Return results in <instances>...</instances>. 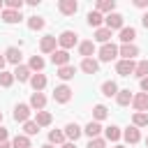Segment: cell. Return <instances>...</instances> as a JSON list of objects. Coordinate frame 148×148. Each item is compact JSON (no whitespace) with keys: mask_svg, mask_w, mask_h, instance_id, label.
Masks as SVG:
<instances>
[{"mask_svg":"<svg viewBox=\"0 0 148 148\" xmlns=\"http://www.w3.org/2000/svg\"><path fill=\"white\" fill-rule=\"evenodd\" d=\"M132 106H134L136 111L146 113V111H148V92H136L134 99H132Z\"/></svg>","mask_w":148,"mask_h":148,"instance_id":"10","label":"cell"},{"mask_svg":"<svg viewBox=\"0 0 148 148\" xmlns=\"http://www.w3.org/2000/svg\"><path fill=\"white\" fill-rule=\"evenodd\" d=\"M60 148H76V146H74V141H67V143H62Z\"/></svg>","mask_w":148,"mask_h":148,"instance_id":"45","label":"cell"},{"mask_svg":"<svg viewBox=\"0 0 148 148\" xmlns=\"http://www.w3.org/2000/svg\"><path fill=\"white\" fill-rule=\"evenodd\" d=\"M51 62H53L56 67H65V65H69V53L62 51V49H56V51L51 53Z\"/></svg>","mask_w":148,"mask_h":148,"instance_id":"6","label":"cell"},{"mask_svg":"<svg viewBox=\"0 0 148 148\" xmlns=\"http://www.w3.org/2000/svg\"><path fill=\"white\" fill-rule=\"evenodd\" d=\"M81 69H83L86 74H97V72H99V62H97L95 58H83V60H81Z\"/></svg>","mask_w":148,"mask_h":148,"instance_id":"12","label":"cell"},{"mask_svg":"<svg viewBox=\"0 0 148 148\" xmlns=\"http://www.w3.org/2000/svg\"><path fill=\"white\" fill-rule=\"evenodd\" d=\"M141 23H143V28H148V12L143 14V18H141Z\"/></svg>","mask_w":148,"mask_h":148,"instance_id":"47","label":"cell"},{"mask_svg":"<svg viewBox=\"0 0 148 148\" xmlns=\"http://www.w3.org/2000/svg\"><path fill=\"white\" fill-rule=\"evenodd\" d=\"M76 42H79V35H76V32H72V30H65V32H60V37H58V44L62 46V51L72 49Z\"/></svg>","mask_w":148,"mask_h":148,"instance_id":"2","label":"cell"},{"mask_svg":"<svg viewBox=\"0 0 148 148\" xmlns=\"http://www.w3.org/2000/svg\"><path fill=\"white\" fill-rule=\"evenodd\" d=\"M132 99H134V95L125 88V90H118V95H116V102H118V106H127V104H132Z\"/></svg>","mask_w":148,"mask_h":148,"instance_id":"22","label":"cell"},{"mask_svg":"<svg viewBox=\"0 0 148 148\" xmlns=\"http://www.w3.org/2000/svg\"><path fill=\"white\" fill-rule=\"evenodd\" d=\"M23 7V0H7V7L5 9H14V12H21Z\"/></svg>","mask_w":148,"mask_h":148,"instance_id":"41","label":"cell"},{"mask_svg":"<svg viewBox=\"0 0 148 148\" xmlns=\"http://www.w3.org/2000/svg\"><path fill=\"white\" fill-rule=\"evenodd\" d=\"M95 9H97L99 14H104V12H106V14H113V9H116V0H99Z\"/></svg>","mask_w":148,"mask_h":148,"instance_id":"23","label":"cell"},{"mask_svg":"<svg viewBox=\"0 0 148 148\" xmlns=\"http://www.w3.org/2000/svg\"><path fill=\"white\" fill-rule=\"evenodd\" d=\"M12 146H14V148H30V136H25V134H16L14 141H12Z\"/></svg>","mask_w":148,"mask_h":148,"instance_id":"34","label":"cell"},{"mask_svg":"<svg viewBox=\"0 0 148 148\" xmlns=\"http://www.w3.org/2000/svg\"><path fill=\"white\" fill-rule=\"evenodd\" d=\"M14 79H16V81H30V79H32V69H30L28 65H18V67L14 69Z\"/></svg>","mask_w":148,"mask_h":148,"instance_id":"13","label":"cell"},{"mask_svg":"<svg viewBox=\"0 0 148 148\" xmlns=\"http://www.w3.org/2000/svg\"><path fill=\"white\" fill-rule=\"evenodd\" d=\"M118 56H123V60H134V58L139 56V49H136L134 44H123V46L118 49Z\"/></svg>","mask_w":148,"mask_h":148,"instance_id":"11","label":"cell"},{"mask_svg":"<svg viewBox=\"0 0 148 148\" xmlns=\"http://www.w3.org/2000/svg\"><path fill=\"white\" fill-rule=\"evenodd\" d=\"M7 136H9L7 127H2V125H0V143H2V141H7Z\"/></svg>","mask_w":148,"mask_h":148,"instance_id":"42","label":"cell"},{"mask_svg":"<svg viewBox=\"0 0 148 148\" xmlns=\"http://www.w3.org/2000/svg\"><path fill=\"white\" fill-rule=\"evenodd\" d=\"M5 60H7V62H12V65H16V67H18V65H21V51H18V49H16V46H9V49H7V51H5Z\"/></svg>","mask_w":148,"mask_h":148,"instance_id":"16","label":"cell"},{"mask_svg":"<svg viewBox=\"0 0 148 148\" xmlns=\"http://www.w3.org/2000/svg\"><path fill=\"white\" fill-rule=\"evenodd\" d=\"M56 44H58V37L46 35V37H42V42H39V51H42V53H53V51H56Z\"/></svg>","mask_w":148,"mask_h":148,"instance_id":"9","label":"cell"},{"mask_svg":"<svg viewBox=\"0 0 148 148\" xmlns=\"http://www.w3.org/2000/svg\"><path fill=\"white\" fill-rule=\"evenodd\" d=\"M65 139H67V136H65L62 130H51V132H49V143H51V146H56V143H65Z\"/></svg>","mask_w":148,"mask_h":148,"instance_id":"27","label":"cell"},{"mask_svg":"<svg viewBox=\"0 0 148 148\" xmlns=\"http://www.w3.org/2000/svg\"><path fill=\"white\" fill-rule=\"evenodd\" d=\"M12 83H14V72H0V86L9 88Z\"/></svg>","mask_w":148,"mask_h":148,"instance_id":"39","label":"cell"},{"mask_svg":"<svg viewBox=\"0 0 148 148\" xmlns=\"http://www.w3.org/2000/svg\"><path fill=\"white\" fill-rule=\"evenodd\" d=\"M134 76H139V79H146V76H148V60H139V62H136Z\"/></svg>","mask_w":148,"mask_h":148,"instance_id":"36","label":"cell"},{"mask_svg":"<svg viewBox=\"0 0 148 148\" xmlns=\"http://www.w3.org/2000/svg\"><path fill=\"white\" fill-rule=\"evenodd\" d=\"M53 99H56L58 104H67V102L72 99V88H69V86H56Z\"/></svg>","mask_w":148,"mask_h":148,"instance_id":"3","label":"cell"},{"mask_svg":"<svg viewBox=\"0 0 148 148\" xmlns=\"http://www.w3.org/2000/svg\"><path fill=\"white\" fill-rule=\"evenodd\" d=\"M30 86H32V90H35V92H42V90L46 88V76H44L42 72H39V74H32Z\"/></svg>","mask_w":148,"mask_h":148,"instance_id":"17","label":"cell"},{"mask_svg":"<svg viewBox=\"0 0 148 148\" xmlns=\"http://www.w3.org/2000/svg\"><path fill=\"white\" fill-rule=\"evenodd\" d=\"M86 148H106V139H102V136H97V139H90V143H88Z\"/></svg>","mask_w":148,"mask_h":148,"instance_id":"40","label":"cell"},{"mask_svg":"<svg viewBox=\"0 0 148 148\" xmlns=\"http://www.w3.org/2000/svg\"><path fill=\"white\" fill-rule=\"evenodd\" d=\"M2 7H5V5H2V0H0V12H2Z\"/></svg>","mask_w":148,"mask_h":148,"instance_id":"50","label":"cell"},{"mask_svg":"<svg viewBox=\"0 0 148 148\" xmlns=\"http://www.w3.org/2000/svg\"><path fill=\"white\" fill-rule=\"evenodd\" d=\"M21 18H23V16H21V12H14V9H2V21H5V23H9V25H12V23H18Z\"/></svg>","mask_w":148,"mask_h":148,"instance_id":"19","label":"cell"},{"mask_svg":"<svg viewBox=\"0 0 148 148\" xmlns=\"http://www.w3.org/2000/svg\"><path fill=\"white\" fill-rule=\"evenodd\" d=\"M0 148H14V146H12L9 141H2V143H0Z\"/></svg>","mask_w":148,"mask_h":148,"instance_id":"48","label":"cell"},{"mask_svg":"<svg viewBox=\"0 0 148 148\" xmlns=\"http://www.w3.org/2000/svg\"><path fill=\"white\" fill-rule=\"evenodd\" d=\"M146 146H148V139H146Z\"/></svg>","mask_w":148,"mask_h":148,"instance_id":"53","label":"cell"},{"mask_svg":"<svg viewBox=\"0 0 148 148\" xmlns=\"http://www.w3.org/2000/svg\"><path fill=\"white\" fill-rule=\"evenodd\" d=\"M28 67H30L32 72H37V74H39V72L44 69V58H42V56H32V58H30V62H28Z\"/></svg>","mask_w":148,"mask_h":148,"instance_id":"31","label":"cell"},{"mask_svg":"<svg viewBox=\"0 0 148 148\" xmlns=\"http://www.w3.org/2000/svg\"><path fill=\"white\" fill-rule=\"evenodd\" d=\"M141 90H143V92H148V76H146V79H141Z\"/></svg>","mask_w":148,"mask_h":148,"instance_id":"44","label":"cell"},{"mask_svg":"<svg viewBox=\"0 0 148 148\" xmlns=\"http://www.w3.org/2000/svg\"><path fill=\"white\" fill-rule=\"evenodd\" d=\"M123 136H125L127 143H139V141H141V132H139V127H134V125H130V127L123 132Z\"/></svg>","mask_w":148,"mask_h":148,"instance_id":"15","label":"cell"},{"mask_svg":"<svg viewBox=\"0 0 148 148\" xmlns=\"http://www.w3.org/2000/svg\"><path fill=\"white\" fill-rule=\"evenodd\" d=\"M28 28L30 30H42L44 28V18L42 16H28Z\"/></svg>","mask_w":148,"mask_h":148,"instance_id":"37","label":"cell"},{"mask_svg":"<svg viewBox=\"0 0 148 148\" xmlns=\"http://www.w3.org/2000/svg\"><path fill=\"white\" fill-rule=\"evenodd\" d=\"M83 132H86L90 139H97V136H99V132H102V125H99L97 120H90V123L86 125V130H83Z\"/></svg>","mask_w":148,"mask_h":148,"instance_id":"26","label":"cell"},{"mask_svg":"<svg viewBox=\"0 0 148 148\" xmlns=\"http://www.w3.org/2000/svg\"><path fill=\"white\" fill-rule=\"evenodd\" d=\"M35 123H37L39 127H49V125L53 123V116H51L49 111H37V118H35Z\"/></svg>","mask_w":148,"mask_h":148,"instance_id":"25","label":"cell"},{"mask_svg":"<svg viewBox=\"0 0 148 148\" xmlns=\"http://www.w3.org/2000/svg\"><path fill=\"white\" fill-rule=\"evenodd\" d=\"M30 118V104H16L14 106V120L16 123H28Z\"/></svg>","mask_w":148,"mask_h":148,"instance_id":"7","label":"cell"},{"mask_svg":"<svg viewBox=\"0 0 148 148\" xmlns=\"http://www.w3.org/2000/svg\"><path fill=\"white\" fill-rule=\"evenodd\" d=\"M81 134H83V130H81L76 123H67V125H65V136H67V139H72L74 143H76V139H79Z\"/></svg>","mask_w":148,"mask_h":148,"instance_id":"14","label":"cell"},{"mask_svg":"<svg viewBox=\"0 0 148 148\" xmlns=\"http://www.w3.org/2000/svg\"><path fill=\"white\" fill-rule=\"evenodd\" d=\"M104 136H106L109 141H118V139L123 136V132H120V127H118V125H111V127H106V130H104Z\"/></svg>","mask_w":148,"mask_h":148,"instance_id":"30","label":"cell"},{"mask_svg":"<svg viewBox=\"0 0 148 148\" xmlns=\"http://www.w3.org/2000/svg\"><path fill=\"white\" fill-rule=\"evenodd\" d=\"M23 132H25V136H32V134L39 132V125L35 120H28V123H23Z\"/></svg>","mask_w":148,"mask_h":148,"instance_id":"38","label":"cell"},{"mask_svg":"<svg viewBox=\"0 0 148 148\" xmlns=\"http://www.w3.org/2000/svg\"><path fill=\"white\" fill-rule=\"evenodd\" d=\"M106 116H109V109H106L104 104H95V109H92V118L99 123V120H104Z\"/></svg>","mask_w":148,"mask_h":148,"instance_id":"32","label":"cell"},{"mask_svg":"<svg viewBox=\"0 0 148 148\" xmlns=\"http://www.w3.org/2000/svg\"><path fill=\"white\" fill-rule=\"evenodd\" d=\"M42 148H56V146H51V143H44V146H42Z\"/></svg>","mask_w":148,"mask_h":148,"instance_id":"49","label":"cell"},{"mask_svg":"<svg viewBox=\"0 0 148 148\" xmlns=\"http://www.w3.org/2000/svg\"><path fill=\"white\" fill-rule=\"evenodd\" d=\"M0 123H2V111H0Z\"/></svg>","mask_w":148,"mask_h":148,"instance_id":"51","label":"cell"},{"mask_svg":"<svg viewBox=\"0 0 148 148\" xmlns=\"http://www.w3.org/2000/svg\"><path fill=\"white\" fill-rule=\"evenodd\" d=\"M104 23H106L109 30H123V28H125V25H123V14H118V12L106 14V16H104Z\"/></svg>","mask_w":148,"mask_h":148,"instance_id":"4","label":"cell"},{"mask_svg":"<svg viewBox=\"0 0 148 148\" xmlns=\"http://www.w3.org/2000/svg\"><path fill=\"white\" fill-rule=\"evenodd\" d=\"M74 72H76V69H74L72 65H65V67H58V76H60L62 81H69V79L74 76Z\"/></svg>","mask_w":148,"mask_h":148,"instance_id":"35","label":"cell"},{"mask_svg":"<svg viewBox=\"0 0 148 148\" xmlns=\"http://www.w3.org/2000/svg\"><path fill=\"white\" fill-rule=\"evenodd\" d=\"M102 95L104 97H116L118 95V83L116 81H104L102 83Z\"/></svg>","mask_w":148,"mask_h":148,"instance_id":"21","label":"cell"},{"mask_svg":"<svg viewBox=\"0 0 148 148\" xmlns=\"http://www.w3.org/2000/svg\"><path fill=\"white\" fill-rule=\"evenodd\" d=\"M134 37H136V30H134V28H123V30H120V42H123V44H132Z\"/></svg>","mask_w":148,"mask_h":148,"instance_id":"29","label":"cell"},{"mask_svg":"<svg viewBox=\"0 0 148 148\" xmlns=\"http://www.w3.org/2000/svg\"><path fill=\"white\" fill-rule=\"evenodd\" d=\"M132 125H134V127H146V125H148V113L136 111V113L132 116Z\"/></svg>","mask_w":148,"mask_h":148,"instance_id":"33","label":"cell"},{"mask_svg":"<svg viewBox=\"0 0 148 148\" xmlns=\"http://www.w3.org/2000/svg\"><path fill=\"white\" fill-rule=\"evenodd\" d=\"M134 69H136V62L134 60H118L116 62V72L120 76H130V74H134Z\"/></svg>","mask_w":148,"mask_h":148,"instance_id":"5","label":"cell"},{"mask_svg":"<svg viewBox=\"0 0 148 148\" xmlns=\"http://www.w3.org/2000/svg\"><path fill=\"white\" fill-rule=\"evenodd\" d=\"M134 5H136L139 9H143V7H148V0H134Z\"/></svg>","mask_w":148,"mask_h":148,"instance_id":"43","label":"cell"},{"mask_svg":"<svg viewBox=\"0 0 148 148\" xmlns=\"http://www.w3.org/2000/svg\"><path fill=\"white\" fill-rule=\"evenodd\" d=\"M88 25H92V28H102V23H104V16L97 12V9H92V12H88Z\"/></svg>","mask_w":148,"mask_h":148,"instance_id":"20","label":"cell"},{"mask_svg":"<svg viewBox=\"0 0 148 148\" xmlns=\"http://www.w3.org/2000/svg\"><path fill=\"white\" fill-rule=\"evenodd\" d=\"M116 148H125V146H116Z\"/></svg>","mask_w":148,"mask_h":148,"instance_id":"52","label":"cell"},{"mask_svg":"<svg viewBox=\"0 0 148 148\" xmlns=\"http://www.w3.org/2000/svg\"><path fill=\"white\" fill-rule=\"evenodd\" d=\"M95 39H97L99 44H109V39H111V30H109V28H97V30H95Z\"/></svg>","mask_w":148,"mask_h":148,"instance_id":"28","label":"cell"},{"mask_svg":"<svg viewBox=\"0 0 148 148\" xmlns=\"http://www.w3.org/2000/svg\"><path fill=\"white\" fill-rule=\"evenodd\" d=\"M79 53H81L83 58H92V53H95V44H92L90 39L81 42V44H79Z\"/></svg>","mask_w":148,"mask_h":148,"instance_id":"24","label":"cell"},{"mask_svg":"<svg viewBox=\"0 0 148 148\" xmlns=\"http://www.w3.org/2000/svg\"><path fill=\"white\" fill-rule=\"evenodd\" d=\"M118 58V46L116 44H102V49H99V60L102 62H111V60H116Z\"/></svg>","mask_w":148,"mask_h":148,"instance_id":"1","label":"cell"},{"mask_svg":"<svg viewBox=\"0 0 148 148\" xmlns=\"http://www.w3.org/2000/svg\"><path fill=\"white\" fill-rule=\"evenodd\" d=\"M46 106V97L42 92H32L30 95V109H37V111H44Z\"/></svg>","mask_w":148,"mask_h":148,"instance_id":"18","label":"cell"},{"mask_svg":"<svg viewBox=\"0 0 148 148\" xmlns=\"http://www.w3.org/2000/svg\"><path fill=\"white\" fill-rule=\"evenodd\" d=\"M5 62H7V60H5V56H0V72H5Z\"/></svg>","mask_w":148,"mask_h":148,"instance_id":"46","label":"cell"},{"mask_svg":"<svg viewBox=\"0 0 148 148\" xmlns=\"http://www.w3.org/2000/svg\"><path fill=\"white\" fill-rule=\"evenodd\" d=\"M58 9H60V14L72 16V14H76V9H79V2H76V0H60V2H58Z\"/></svg>","mask_w":148,"mask_h":148,"instance_id":"8","label":"cell"}]
</instances>
